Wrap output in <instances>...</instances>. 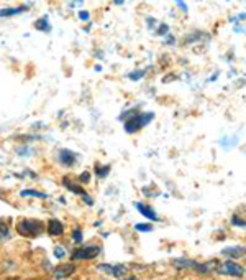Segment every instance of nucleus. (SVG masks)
I'll return each mask as SVG.
<instances>
[{"label":"nucleus","mask_w":246,"mask_h":280,"mask_svg":"<svg viewBox=\"0 0 246 280\" xmlns=\"http://www.w3.org/2000/svg\"><path fill=\"white\" fill-rule=\"evenodd\" d=\"M153 119H154V112H137L135 116L125 120V132L127 133L138 132L150 124Z\"/></svg>","instance_id":"1"},{"label":"nucleus","mask_w":246,"mask_h":280,"mask_svg":"<svg viewBox=\"0 0 246 280\" xmlns=\"http://www.w3.org/2000/svg\"><path fill=\"white\" fill-rule=\"evenodd\" d=\"M17 231L25 238H36L44 231V224L38 219H22L17 224Z\"/></svg>","instance_id":"2"},{"label":"nucleus","mask_w":246,"mask_h":280,"mask_svg":"<svg viewBox=\"0 0 246 280\" xmlns=\"http://www.w3.org/2000/svg\"><path fill=\"white\" fill-rule=\"evenodd\" d=\"M100 254V246H86V247H79L73 252V259L74 260H90L95 259Z\"/></svg>","instance_id":"3"},{"label":"nucleus","mask_w":246,"mask_h":280,"mask_svg":"<svg viewBox=\"0 0 246 280\" xmlns=\"http://www.w3.org/2000/svg\"><path fill=\"white\" fill-rule=\"evenodd\" d=\"M218 272L223 273V275H230V277H243L244 269H243V265L233 262V260H225L223 264L218 265Z\"/></svg>","instance_id":"4"},{"label":"nucleus","mask_w":246,"mask_h":280,"mask_svg":"<svg viewBox=\"0 0 246 280\" xmlns=\"http://www.w3.org/2000/svg\"><path fill=\"white\" fill-rule=\"evenodd\" d=\"M77 154L73 150H69V149H61L59 152H57V162H59L63 167H74V165L77 163Z\"/></svg>","instance_id":"5"},{"label":"nucleus","mask_w":246,"mask_h":280,"mask_svg":"<svg viewBox=\"0 0 246 280\" xmlns=\"http://www.w3.org/2000/svg\"><path fill=\"white\" fill-rule=\"evenodd\" d=\"M99 270H102L103 273H108V275H113V277H123L127 273V267L121 265V264H115V265H110V264H100L97 267Z\"/></svg>","instance_id":"6"},{"label":"nucleus","mask_w":246,"mask_h":280,"mask_svg":"<svg viewBox=\"0 0 246 280\" xmlns=\"http://www.w3.org/2000/svg\"><path fill=\"white\" fill-rule=\"evenodd\" d=\"M74 272H76L74 264H63V265H57L56 269L53 270V277L56 280H61V278H66L69 275H73Z\"/></svg>","instance_id":"7"},{"label":"nucleus","mask_w":246,"mask_h":280,"mask_svg":"<svg viewBox=\"0 0 246 280\" xmlns=\"http://www.w3.org/2000/svg\"><path fill=\"white\" fill-rule=\"evenodd\" d=\"M135 208L138 209V211L145 216L146 219H151V221H159L158 219V213L154 211V209L151 208V206H146V205H143V203H140V201H137L135 203Z\"/></svg>","instance_id":"8"},{"label":"nucleus","mask_w":246,"mask_h":280,"mask_svg":"<svg viewBox=\"0 0 246 280\" xmlns=\"http://www.w3.org/2000/svg\"><path fill=\"white\" fill-rule=\"evenodd\" d=\"M48 232L51 236H63L64 234V226L59 219H49L48 221Z\"/></svg>","instance_id":"9"},{"label":"nucleus","mask_w":246,"mask_h":280,"mask_svg":"<svg viewBox=\"0 0 246 280\" xmlns=\"http://www.w3.org/2000/svg\"><path fill=\"white\" fill-rule=\"evenodd\" d=\"M223 256L230 257V259H238L244 256V247L243 246H235V247H226L222 251Z\"/></svg>","instance_id":"10"},{"label":"nucleus","mask_w":246,"mask_h":280,"mask_svg":"<svg viewBox=\"0 0 246 280\" xmlns=\"http://www.w3.org/2000/svg\"><path fill=\"white\" fill-rule=\"evenodd\" d=\"M28 7L27 5H22V7H10V9H2L0 10V17H14V15H20L23 12H27Z\"/></svg>","instance_id":"11"},{"label":"nucleus","mask_w":246,"mask_h":280,"mask_svg":"<svg viewBox=\"0 0 246 280\" xmlns=\"http://www.w3.org/2000/svg\"><path fill=\"white\" fill-rule=\"evenodd\" d=\"M20 196H23V198H27V196H31V198H40V200H46L49 198V195L46 193H43V192H38V190H23V192L20 193Z\"/></svg>","instance_id":"12"},{"label":"nucleus","mask_w":246,"mask_h":280,"mask_svg":"<svg viewBox=\"0 0 246 280\" xmlns=\"http://www.w3.org/2000/svg\"><path fill=\"white\" fill-rule=\"evenodd\" d=\"M63 183H64V186H66L68 190H71V192H73V193L81 195V196L86 195V190L81 188V186H77V184H74L73 181H69V178H68V176H64V178H63Z\"/></svg>","instance_id":"13"},{"label":"nucleus","mask_w":246,"mask_h":280,"mask_svg":"<svg viewBox=\"0 0 246 280\" xmlns=\"http://www.w3.org/2000/svg\"><path fill=\"white\" fill-rule=\"evenodd\" d=\"M35 28L36 30H40V31H51V25L48 23V17H43L40 18V20H36L35 22Z\"/></svg>","instance_id":"14"},{"label":"nucleus","mask_w":246,"mask_h":280,"mask_svg":"<svg viewBox=\"0 0 246 280\" xmlns=\"http://www.w3.org/2000/svg\"><path fill=\"white\" fill-rule=\"evenodd\" d=\"M9 236H10V231H9V226L5 224L4 221H0V239H9Z\"/></svg>","instance_id":"15"},{"label":"nucleus","mask_w":246,"mask_h":280,"mask_svg":"<svg viewBox=\"0 0 246 280\" xmlns=\"http://www.w3.org/2000/svg\"><path fill=\"white\" fill-rule=\"evenodd\" d=\"M108 173H110V167H108V165H103V168H102V170L95 168V175L99 176V178H105Z\"/></svg>","instance_id":"16"},{"label":"nucleus","mask_w":246,"mask_h":280,"mask_svg":"<svg viewBox=\"0 0 246 280\" xmlns=\"http://www.w3.org/2000/svg\"><path fill=\"white\" fill-rule=\"evenodd\" d=\"M145 73H146V69H141V71H133V73H130L128 74V78L130 79H133V81H138V79H141L145 76Z\"/></svg>","instance_id":"17"},{"label":"nucleus","mask_w":246,"mask_h":280,"mask_svg":"<svg viewBox=\"0 0 246 280\" xmlns=\"http://www.w3.org/2000/svg\"><path fill=\"white\" fill-rule=\"evenodd\" d=\"M231 224L233 226H239V227H244L246 226V222L243 218H239V216H233L231 218Z\"/></svg>","instance_id":"18"},{"label":"nucleus","mask_w":246,"mask_h":280,"mask_svg":"<svg viewBox=\"0 0 246 280\" xmlns=\"http://www.w3.org/2000/svg\"><path fill=\"white\" fill-rule=\"evenodd\" d=\"M137 231H141V232H151L153 231V226L151 224H137L135 226Z\"/></svg>","instance_id":"19"},{"label":"nucleus","mask_w":246,"mask_h":280,"mask_svg":"<svg viewBox=\"0 0 246 280\" xmlns=\"http://www.w3.org/2000/svg\"><path fill=\"white\" fill-rule=\"evenodd\" d=\"M73 239L76 241L77 244H81V243H82L84 236H82V231H81V229H76V231L73 232Z\"/></svg>","instance_id":"20"},{"label":"nucleus","mask_w":246,"mask_h":280,"mask_svg":"<svg viewBox=\"0 0 246 280\" xmlns=\"http://www.w3.org/2000/svg\"><path fill=\"white\" fill-rule=\"evenodd\" d=\"M158 33H159L161 36L169 35V27H167L166 23H161V27H159V30H158Z\"/></svg>","instance_id":"21"},{"label":"nucleus","mask_w":246,"mask_h":280,"mask_svg":"<svg viewBox=\"0 0 246 280\" xmlns=\"http://www.w3.org/2000/svg\"><path fill=\"white\" fill-rule=\"evenodd\" d=\"M174 4L179 5V9L182 10L184 14H187V12H189V7H187V4L184 2V0H174Z\"/></svg>","instance_id":"22"},{"label":"nucleus","mask_w":246,"mask_h":280,"mask_svg":"<svg viewBox=\"0 0 246 280\" xmlns=\"http://www.w3.org/2000/svg\"><path fill=\"white\" fill-rule=\"evenodd\" d=\"M77 15H79V18L82 22H89V18H90V14H89V12H86V10H81Z\"/></svg>","instance_id":"23"},{"label":"nucleus","mask_w":246,"mask_h":280,"mask_svg":"<svg viewBox=\"0 0 246 280\" xmlns=\"http://www.w3.org/2000/svg\"><path fill=\"white\" fill-rule=\"evenodd\" d=\"M54 256H56L57 259L64 257V249H63V247H59V246H56V247H54Z\"/></svg>","instance_id":"24"},{"label":"nucleus","mask_w":246,"mask_h":280,"mask_svg":"<svg viewBox=\"0 0 246 280\" xmlns=\"http://www.w3.org/2000/svg\"><path fill=\"white\" fill-rule=\"evenodd\" d=\"M79 181H84V183H89L90 181V173H89V171H84V173L79 176Z\"/></svg>","instance_id":"25"},{"label":"nucleus","mask_w":246,"mask_h":280,"mask_svg":"<svg viewBox=\"0 0 246 280\" xmlns=\"http://www.w3.org/2000/svg\"><path fill=\"white\" fill-rule=\"evenodd\" d=\"M82 198H84V201H86V203H87V205H92V200H90V198H89V196H87V195H84V196H82Z\"/></svg>","instance_id":"26"},{"label":"nucleus","mask_w":246,"mask_h":280,"mask_svg":"<svg viewBox=\"0 0 246 280\" xmlns=\"http://www.w3.org/2000/svg\"><path fill=\"white\" fill-rule=\"evenodd\" d=\"M118 280H138L137 277H120Z\"/></svg>","instance_id":"27"},{"label":"nucleus","mask_w":246,"mask_h":280,"mask_svg":"<svg viewBox=\"0 0 246 280\" xmlns=\"http://www.w3.org/2000/svg\"><path fill=\"white\" fill-rule=\"evenodd\" d=\"M123 2H125V0H113V4H115V5H121Z\"/></svg>","instance_id":"28"}]
</instances>
